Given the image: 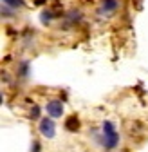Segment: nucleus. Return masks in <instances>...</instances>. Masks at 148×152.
I'll return each mask as SVG.
<instances>
[{
    "label": "nucleus",
    "instance_id": "nucleus-10",
    "mask_svg": "<svg viewBox=\"0 0 148 152\" xmlns=\"http://www.w3.org/2000/svg\"><path fill=\"white\" fill-rule=\"evenodd\" d=\"M38 116H40V109H38V107L34 105V107L31 109V118H33V120H36V118H38Z\"/></svg>",
    "mask_w": 148,
    "mask_h": 152
},
{
    "label": "nucleus",
    "instance_id": "nucleus-11",
    "mask_svg": "<svg viewBox=\"0 0 148 152\" xmlns=\"http://www.w3.org/2000/svg\"><path fill=\"white\" fill-rule=\"evenodd\" d=\"M9 15H11V7L2 6V16H9Z\"/></svg>",
    "mask_w": 148,
    "mask_h": 152
},
{
    "label": "nucleus",
    "instance_id": "nucleus-6",
    "mask_svg": "<svg viewBox=\"0 0 148 152\" xmlns=\"http://www.w3.org/2000/svg\"><path fill=\"white\" fill-rule=\"evenodd\" d=\"M2 2L11 7V9H16V7H24V0H2Z\"/></svg>",
    "mask_w": 148,
    "mask_h": 152
},
{
    "label": "nucleus",
    "instance_id": "nucleus-4",
    "mask_svg": "<svg viewBox=\"0 0 148 152\" xmlns=\"http://www.w3.org/2000/svg\"><path fill=\"white\" fill-rule=\"evenodd\" d=\"M119 7V0H103L99 13H112Z\"/></svg>",
    "mask_w": 148,
    "mask_h": 152
},
{
    "label": "nucleus",
    "instance_id": "nucleus-3",
    "mask_svg": "<svg viewBox=\"0 0 148 152\" xmlns=\"http://www.w3.org/2000/svg\"><path fill=\"white\" fill-rule=\"evenodd\" d=\"M45 112L49 118H62L63 116V103L60 100H49L45 103Z\"/></svg>",
    "mask_w": 148,
    "mask_h": 152
},
{
    "label": "nucleus",
    "instance_id": "nucleus-8",
    "mask_svg": "<svg viewBox=\"0 0 148 152\" xmlns=\"http://www.w3.org/2000/svg\"><path fill=\"white\" fill-rule=\"evenodd\" d=\"M29 74V62H22L20 64V76H27Z\"/></svg>",
    "mask_w": 148,
    "mask_h": 152
},
{
    "label": "nucleus",
    "instance_id": "nucleus-2",
    "mask_svg": "<svg viewBox=\"0 0 148 152\" xmlns=\"http://www.w3.org/2000/svg\"><path fill=\"white\" fill-rule=\"evenodd\" d=\"M38 130H40V134L42 136H45V138H54L56 136V125H54V121H52V118H42L40 120V123H38Z\"/></svg>",
    "mask_w": 148,
    "mask_h": 152
},
{
    "label": "nucleus",
    "instance_id": "nucleus-12",
    "mask_svg": "<svg viewBox=\"0 0 148 152\" xmlns=\"http://www.w3.org/2000/svg\"><path fill=\"white\" fill-rule=\"evenodd\" d=\"M31 152H40V143H38V141H33V147H31Z\"/></svg>",
    "mask_w": 148,
    "mask_h": 152
},
{
    "label": "nucleus",
    "instance_id": "nucleus-5",
    "mask_svg": "<svg viewBox=\"0 0 148 152\" xmlns=\"http://www.w3.org/2000/svg\"><path fill=\"white\" fill-rule=\"evenodd\" d=\"M65 129L67 130H78L80 129V120L76 116H69L65 120Z\"/></svg>",
    "mask_w": 148,
    "mask_h": 152
},
{
    "label": "nucleus",
    "instance_id": "nucleus-1",
    "mask_svg": "<svg viewBox=\"0 0 148 152\" xmlns=\"http://www.w3.org/2000/svg\"><path fill=\"white\" fill-rule=\"evenodd\" d=\"M101 147H105L107 150H114L119 147V134L116 130V125L112 121H103L101 123Z\"/></svg>",
    "mask_w": 148,
    "mask_h": 152
},
{
    "label": "nucleus",
    "instance_id": "nucleus-7",
    "mask_svg": "<svg viewBox=\"0 0 148 152\" xmlns=\"http://www.w3.org/2000/svg\"><path fill=\"white\" fill-rule=\"evenodd\" d=\"M40 20H42V24H49V22L52 20V13H51V11H44V13L40 15Z\"/></svg>",
    "mask_w": 148,
    "mask_h": 152
},
{
    "label": "nucleus",
    "instance_id": "nucleus-9",
    "mask_svg": "<svg viewBox=\"0 0 148 152\" xmlns=\"http://www.w3.org/2000/svg\"><path fill=\"white\" fill-rule=\"evenodd\" d=\"M69 18H70V20H72V22H74V20H76V22H78V20H80V18H81V13H80V11H72V13H69Z\"/></svg>",
    "mask_w": 148,
    "mask_h": 152
}]
</instances>
